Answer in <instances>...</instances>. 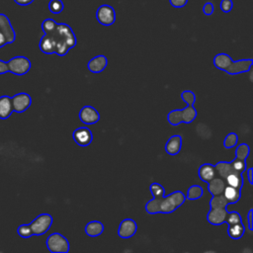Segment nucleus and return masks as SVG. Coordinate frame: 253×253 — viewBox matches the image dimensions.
<instances>
[{"label": "nucleus", "instance_id": "nucleus-1", "mask_svg": "<svg viewBox=\"0 0 253 253\" xmlns=\"http://www.w3.org/2000/svg\"><path fill=\"white\" fill-rule=\"evenodd\" d=\"M46 35L51 38L55 46V53L59 56H64L77 42L73 30L65 23H57L54 30Z\"/></svg>", "mask_w": 253, "mask_h": 253}, {"label": "nucleus", "instance_id": "nucleus-2", "mask_svg": "<svg viewBox=\"0 0 253 253\" xmlns=\"http://www.w3.org/2000/svg\"><path fill=\"white\" fill-rule=\"evenodd\" d=\"M186 201V195L181 191H174L161 199L160 212L170 213L180 208Z\"/></svg>", "mask_w": 253, "mask_h": 253}, {"label": "nucleus", "instance_id": "nucleus-3", "mask_svg": "<svg viewBox=\"0 0 253 253\" xmlns=\"http://www.w3.org/2000/svg\"><path fill=\"white\" fill-rule=\"evenodd\" d=\"M48 251L51 253H67L70 248L69 241L59 232L49 234L45 241Z\"/></svg>", "mask_w": 253, "mask_h": 253}, {"label": "nucleus", "instance_id": "nucleus-4", "mask_svg": "<svg viewBox=\"0 0 253 253\" xmlns=\"http://www.w3.org/2000/svg\"><path fill=\"white\" fill-rule=\"evenodd\" d=\"M8 72L15 75L27 74L32 66L31 60L26 56H14L7 61Z\"/></svg>", "mask_w": 253, "mask_h": 253}, {"label": "nucleus", "instance_id": "nucleus-5", "mask_svg": "<svg viewBox=\"0 0 253 253\" xmlns=\"http://www.w3.org/2000/svg\"><path fill=\"white\" fill-rule=\"evenodd\" d=\"M52 221H53V218L49 213H41L40 215H38L30 223L33 231V235L40 236L44 234L50 228Z\"/></svg>", "mask_w": 253, "mask_h": 253}, {"label": "nucleus", "instance_id": "nucleus-6", "mask_svg": "<svg viewBox=\"0 0 253 253\" xmlns=\"http://www.w3.org/2000/svg\"><path fill=\"white\" fill-rule=\"evenodd\" d=\"M96 19L102 26H112L116 22V11L114 7L108 4H103L96 11Z\"/></svg>", "mask_w": 253, "mask_h": 253}, {"label": "nucleus", "instance_id": "nucleus-7", "mask_svg": "<svg viewBox=\"0 0 253 253\" xmlns=\"http://www.w3.org/2000/svg\"><path fill=\"white\" fill-rule=\"evenodd\" d=\"M13 112L24 113L32 105V98L28 93L21 92L11 97Z\"/></svg>", "mask_w": 253, "mask_h": 253}, {"label": "nucleus", "instance_id": "nucleus-8", "mask_svg": "<svg viewBox=\"0 0 253 253\" xmlns=\"http://www.w3.org/2000/svg\"><path fill=\"white\" fill-rule=\"evenodd\" d=\"M253 64V59L245 58V59H238L231 62V64L226 68L225 72L229 75H237L241 73L248 72Z\"/></svg>", "mask_w": 253, "mask_h": 253}, {"label": "nucleus", "instance_id": "nucleus-9", "mask_svg": "<svg viewBox=\"0 0 253 253\" xmlns=\"http://www.w3.org/2000/svg\"><path fill=\"white\" fill-rule=\"evenodd\" d=\"M72 137H73L75 143L82 147L90 145L93 140L92 131L88 127H85V126L76 128L72 133Z\"/></svg>", "mask_w": 253, "mask_h": 253}, {"label": "nucleus", "instance_id": "nucleus-10", "mask_svg": "<svg viewBox=\"0 0 253 253\" xmlns=\"http://www.w3.org/2000/svg\"><path fill=\"white\" fill-rule=\"evenodd\" d=\"M137 231V224L131 218H125L121 221L118 229V234L123 239H127L133 236Z\"/></svg>", "mask_w": 253, "mask_h": 253}, {"label": "nucleus", "instance_id": "nucleus-11", "mask_svg": "<svg viewBox=\"0 0 253 253\" xmlns=\"http://www.w3.org/2000/svg\"><path fill=\"white\" fill-rule=\"evenodd\" d=\"M79 119L85 125H94L99 122L100 114L92 106H84L79 112Z\"/></svg>", "mask_w": 253, "mask_h": 253}, {"label": "nucleus", "instance_id": "nucleus-12", "mask_svg": "<svg viewBox=\"0 0 253 253\" xmlns=\"http://www.w3.org/2000/svg\"><path fill=\"white\" fill-rule=\"evenodd\" d=\"M0 31L4 35L7 43H12L16 40V33L13 29L9 18L5 15L0 13Z\"/></svg>", "mask_w": 253, "mask_h": 253}, {"label": "nucleus", "instance_id": "nucleus-13", "mask_svg": "<svg viewBox=\"0 0 253 253\" xmlns=\"http://www.w3.org/2000/svg\"><path fill=\"white\" fill-rule=\"evenodd\" d=\"M227 212L226 208L211 209L207 214V220L212 225H221L222 223H225Z\"/></svg>", "mask_w": 253, "mask_h": 253}, {"label": "nucleus", "instance_id": "nucleus-14", "mask_svg": "<svg viewBox=\"0 0 253 253\" xmlns=\"http://www.w3.org/2000/svg\"><path fill=\"white\" fill-rule=\"evenodd\" d=\"M107 65H108V58L103 54L94 56L87 63V67L89 71L92 73H101L102 71L105 70Z\"/></svg>", "mask_w": 253, "mask_h": 253}, {"label": "nucleus", "instance_id": "nucleus-15", "mask_svg": "<svg viewBox=\"0 0 253 253\" xmlns=\"http://www.w3.org/2000/svg\"><path fill=\"white\" fill-rule=\"evenodd\" d=\"M182 147V137L178 134L169 137L165 144V151L169 155H177Z\"/></svg>", "mask_w": 253, "mask_h": 253}, {"label": "nucleus", "instance_id": "nucleus-16", "mask_svg": "<svg viewBox=\"0 0 253 253\" xmlns=\"http://www.w3.org/2000/svg\"><path fill=\"white\" fill-rule=\"evenodd\" d=\"M199 178L204 182H209L216 176V172L214 169V165L211 163H204L200 166L198 170Z\"/></svg>", "mask_w": 253, "mask_h": 253}, {"label": "nucleus", "instance_id": "nucleus-17", "mask_svg": "<svg viewBox=\"0 0 253 253\" xmlns=\"http://www.w3.org/2000/svg\"><path fill=\"white\" fill-rule=\"evenodd\" d=\"M225 186H226L225 181L222 178L216 177V176L208 182V190L211 194V196L222 194Z\"/></svg>", "mask_w": 253, "mask_h": 253}, {"label": "nucleus", "instance_id": "nucleus-18", "mask_svg": "<svg viewBox=\"0 0 253 253\" xmlns=\"http://www.w3.org/2000/svg\"><path fill=\"white\" fill-rule=\"evenodd\" d=\"M13 112L11 97L9 96H1L0 97V119L6 120L8 119Z\"/></svg>", "mask_w": 253, "mask_h": 253}, {"label": "nucleus", "instance_id": "nucleus-19", "mask_svg": "<svg viewBox=\"0 0 253 253\" xmlns=\"http://www.w3.org/2000/svg\"><path fill=\"white\" fill-rule=\"evenodd\" d=\"M104 228H105V226L101 221L92 220V221H89L85 225L84 231L87 235H89L91 237H96V236H99L100 234L103 233Z\"/></svg>", "mask_w": 253, "mask_h": 253}, {"label": "nucleus", "instance_id": "nucleus-20", "mask_svg": "<svg viewBox=\"0 0 253 253\" xmlns=\"http://www.w3.org/2000/svg\"><path fill=\"white\" fill-rule=\"evenodd\" d=\"M231 57L224 52H219L213 57V65L219 70L225 71L226 68L231 64Z\"/></svg>", "mask_w": 253, "mask_h": 253}, {"label": "nucleus", "instance_id": "nucleus-21", "mask_svg": "<svg viewBox=\"0 0 253 253\" xmlns=\"http://www.w3.org/2000/svg\"><path fill=\"white\" fill-rule=\"evenodd\" d=\"M222 195L226 199L228 204H235L241 199V189L233 188L226 185Z\"/></svg>", "mask_w": 253, "mask_h": 253}, {"label": "nucleus", "instance_id": "nucleus-22", "mask_svg": "<svg viewBox=\"0 0 253 253\" xmlns=\"http://www.w3.org/2000/svg\"><path fill=\"white\" fill-rule=\"evenodd\" d=\"M39 47L45 54H53V53H55L54 43H53L51 38L48 35H46V34H44L42 37V39L40 41V43H39Z\"/></svg>", "mask_w": 253, "mask_h": 253}, {"label": "nucleus", "instance_id": "nucleus-23", "mask_svg": "<svg viewBox=\"0 0 253 253\" xmlns=\"http://www.w3.org/2000/svg\"><path fill=\"white\" fill-rule=\"evenodd\" d=\"M224 181H225L227 186L237 188V189H241L242 186H243L242 173H239L237 171H233L229 175L226 176Z\"/></svg>", "mask_w": 253, "mask_h": 253}, {"label": "nucleus", "instance_id": "nucleus-24", "mask_svg": "<svg viewBox=\"0 0 253 253\" xmlns=\"http://www.w3.org/2000/svg\"><path fill=\"white\" fill-rule=\"evenodd\" d=\"M214 169L216 172V176L222 178L223 180L226 178L227 175H229L231 172H233V168L231 167L230 162L227 161H219L214 165Z\"/></svg>", "mask_w": 253, "mask_h": 253}, {"label": "nucleus", "instance_id": "nucleus-25", "mask_svg": "<svg viewBox=\"0 0 253 253\" xmlns=\"http://www.w3.org/2000/svg\"><path fill=\"white\" fill-rule=\"evenodd\" d=\"M182 112V123L191 124L195 121L197 117V110L194 105H187L184 109H181Z\"/></svg>", "mask_w": 253, "mask_h": 253}, {"label": "nucleus", "instance_id": "nucleus-26", "mask_svg": "<svg viewBox=\"0 0 253 253\" xmlns=\"http://www.w3.org/2000/svg\"><path fill=\"white\" fill-rule=\"evenodd\" d=\"M244 232H245V228H244V225L242 222L228 225L227 234L231 239H234V240L240 239L243 236Z\"/></svg>", "mask_w": 253, "mask_h": 253}, {"label": "nucleus", "instance_id": "nucleus-27", "mask_svg": "<svg viewBox=\"0 0 253 253\" xmlns=\"http://www.w3.org/2000/svg\"><path fill=\"white\" fill-rule=\"evenodd\" d=\"M162 198H152L145 204V211L149 214H156L160 212V203Z\"/></svg>", "mask_w": 253, "mask_h": 253}, {"label": "nucleus", "instance_id": "nucleus-28", "mask_svg": "<svg viewBox=\"0 0 253 253\" xmlns=\"http://www.w3.org/2000/svg\"><path fill=\"white\" fill-rule=\"evenodd\" d=\"M204 194V190L200 185H192L189 187L187 194H186V199L190 200V201H195V200H199L200 198H202Z\"/></svg>", "mask_w": 253, "mask_h": 253}, {"label": "nucleus", "instance_id": "nucleus-29", "mask_svg": "<svg viewBox=\"0 0 253 253\" xmlns=\"http://www.w3.org/2000/svg\"><path fill=\"white\" fill-rule=\"evenodd\" d=\"M167 121L171 126H178L182 123V112L181 109L172 110L167 115Z\"/></svg>", "mask_w": 253, "mask_h": 253}, {"label": "nucleus", "instance_id": "nucleus-30", "mask_svg": "<svg viewBox=\"0 0 253 253\" xmlns=\"http://www.w3.org/2000/svg\"><path fill=\"white\" fill-rule=\"evenodd\" d=\"M228 205L226 199L223 197L222 194L212 196V198L210 201L211 209H217V208H226Z\"/></svg>", "mask_w": 253, "mask_h": 253}, {"label": "nucleus", "instance_id": "nucleus-31", "mask_svg": "<svg viewBox=\"0 0 253 253\" xmlns=\"http://www.w3.org/2000/svg\"><path fill=\"white\" fill-rule=\"evenodd\" d=\"M249 154H250V147L246 143L239 144L234 151L235 158H239V159H246L249 156Z\"/></svg>", "mask_w": 253, "mask_h": 253}, {"label": "nucleus", "instance_id": "nucleus-32", "mask_svg": "<svg viewBox=\"0 0 253 253\" xmlns=\"http://www.w3.org/2000/svg\"><path fill=\"white\" fill-rule=\"evenodd\" d=\"M149 191L152 195V198H163L165 196V189L159 183H151L149 186Z\"/></svg>", "mask_w": 253, "mask_h": 253}, {"label": "nucleus", "instance_id": "nucleus-33", "mask_svg": "<svg viewBox=\"0 0 253 253\" xmlns=\"http://www.w3.org/2000/svg\"><path fill=\"white\" fill-rule=\"evenodd\" d=\"M64 9V4L61 0H50L48 2V10L54 14L58 15L60 14Z\"/></svg>", "mask_w": 253, "mask_h": 253}, {"label": "nucleus", "instance_id": "nucleus-34", "mask_svg": "<svg viewBox=\"0 0 253 253\" xmlns=\"http://www.w3.org/2000/svg\"><path fill=\"white\" fill-rule=\"evenodd\" d=\"M237 142H238V135L232 131V132L227 133V135L223 139V146L225 148L229 149V148H232L235 145H237Z\"/></svg>", "mask_w": 253, "mask_h": 253}, {"label": "nucleus", "instance_id": "nucleus-35", "mask_svg": "<svg viewBox=\"0 0 253 253\" xmlns=\"http://www.w3.org/2000/svg\"><path fill=\"white\" fill-rule=\"evenodd\" d=\"M239 222H242V218L238 211H232L227 212V215L225 218V223H227V225H232V224L239 223Z\"/></svg>", "mask_w": 253, "mask_h": 253}, {"label": "nucleus", "instance_id": "nucleus-36", "mask_svg": "<svg viewBox=\"0 0 253 253\" xmlns=\"http://www.w3.org/2000/svg\"><path fill=\"white\" fill-rule=\"evenodd\" d=\"M231 167L233 168L234 171H237L239 173H243L245 172L246 168H247V164H246V159H239V158H235L234 160H232L230 162Z\"/></svg>", "mask_w": 253, "mask_h": 253}, {"label": "nucleus", "instance_id": "nucleus-37", "mask_svg": "<svg viewBox=\"0 0 253 253\" xmlns=\"http://www.w3.org/2000/svg\"><path fill=\"white\" fill-rule=\"evenodd\" d=\"M181 99L187 104V105H194L196 102V95L191 90H185L181 93Z\"/></svg>", "mask_w": 253, "mask_h": 253}, {"label": "nucleus", "instance_id": "nucleus-38", "mask_svg": "<svg viewBox=\"0 0 253 253\" xmlns=\"http://www.w3.org/2000/svg\"><path fill=\"white\" fill-rule=\"evenodd\" d=\"M17 233L22 238H30L33 235V231L30 224H21L17 228Z\"/></svg>", "mask_w": 253, "mask_h": 253}, {"label": "nucleus", "instance_id": "nucleus-39", "mask_svg": "<svg viewBox=\"0 0 253 253\" xmlns=\"http://www.w3.org/2000/svg\"><path fill=\"white\" fill-rule=\"evenodd\" d=\"M57 23L51 19V18H47L45 20H43V22L42 23V30L43 31L44 34H47V33H50L51 31L54 30V28L56 27Z\"/></svg>", "mask_w": 253, "mask_h": 253}, {"label": "nucleus", "instance_id": "nucleus-40", "mask_svg": "<svg viewBox=\"0 0 253 253\" xmlns=\"http://www.w3.org/2000/svg\"><path fill=\"white\" fill-rule=\"evenodd\" d=\"M219 8L223 13H229L233 8L232 0H221L219 3Z\"/></svg>", "mask_w": 253, "mask_h": 253}, {"label": "nucleus", "instance_id": "nucleus-41", "mask_svg": "<svg viewBox=\"0 0 253 253\" xmlns=\"http://www.w3.org/2000/svg\"><path fill=\"white\" fill-rule=\"evenodd\" d=\"M202 11H203L204 15H206V16H211V15H212V14H213V12H214V6H213V3H212V2H211V1L206 2V3L203 5Z\"/></svg>", "mask_w": 253, "mask_h": 253}, {"label": "nucleus", "instance_id": "nucleus-42", "mask_svg": "<svg viewBox=\"0 0 253 253\" xmlns=\"http://www.w3.org/2000/svg\"><path fill=\"white\" fill-rule=\"evenodd\" d=\"M189 0H169V3L174 8H183L188 4Z\"/></svg>", "mask_w": 253, "mask_h": 253}, {"label": "nucleus", "instance_id": "nucleus-43", "mask_svg": "<svg viewBox=\"0 0 253 253\" xmlns=\"http://www.w3.org/2000/svg\"><path fill=\"white\" fill-rule=\"evenodd\" d=\"M252 212H253V210L250 209L248 213H247V222H248V229L250 231H253V226H252Z\"/></svg>", "mask_w": 253, "mask_h": 253}, {"label": "nucleus", "instance_id": "nucleus-44", "mask_svg": "<svg viewBox=\"0 0 253 253\" xmlns=\"http://www.w3.org/2000/svg\"><path fill=\"white\" fill-rule=\"evenodd\" d=\"M8 72V66L7 62L0 59V74H5Z\"/></svg>", "mask_w": 253, "mask_h": 253}, {"label": "nucleus", "instance_id": "nucleus-45", "mask_svg": "<svg viewBox=\"0 0 253 253\" xmlns=\"http://www.w3.org/2000/svg\"><path fill=\"white\" fill-rule=\"evenodd\" d=\"M16 4L20 6H28L34 2V0H14Z\"/></svg>", "mask_w": 253, "mask_h": 253}, {"label": "nucleus", "instance_id": "nucleus-46", "mask_svg": "<svg viewBox=\"0 0 253 253\" xmlns=\"http://www.w3.org/2000/svg\"><path fill=\"white\" fill-rule=\"evenodd\" d=\"M245 172H246V174H247V179H248L249 184L252 185V184H253V180H252V172H253V169H252V168L246 169Z\"/></svg>", "mask_w": 253, "mask_h": 253}, {"label": "nucleus", "instance_id": "nucleus-47", "mask_svg": "<svg viewBox=\"0 0 253 253\" xmlns=\"http://www.w3.org/2000/svg\"><path fill=\"white\" fill-rule=\"evenodd\" d=\"M6 44H7L6 39H5L4 35L1 33V31H0V48H1V47H3V46H4V45H6Z\"/></svg>", "mask_w": 253, "mask_h": 253}]
</instances>
